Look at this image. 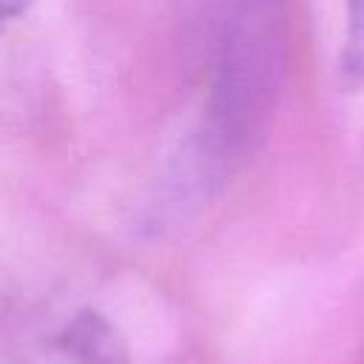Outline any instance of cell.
Returning <instances> with one entry per match:
<instances>
[{"mask_svg": "<svg viewBox=\"0 0 364 364\" xmlns=\"http://www.w3.org/2000/svg\"><path fill=\"white\" fill-rule=\"evenodd\" d=\"M287 71V3L219 0L205 125L245 156L264 134Z\"/></svg>", "mask_w": 364, "mask_h": 364, "instance_id": "6da1fadb", "label": "cell"}, {"mask_svg": "<svg viewBox=\"0 0 364 364\" xmlns=\"http://www.w3.org/2000/svg\"><path fill=\"white\" fill-rule=\"evenodd\" d=\"M236 156L205 122L182 136L176 151L159 171L154 188V210L159 219H185L208 208L228 185L236 171Z\"/></svg>", "mask_w": 364, "mask_h": 364, "instance_id": "7a4b0ae2", "label": "cell"}, {"mask_svg": "<svg viewBox=\"0 0 364 364\" xmlns=\"http://www.w3.org/2000/svg\"><path fill=\"white\" fill-rule=\"evenodd\" d=\"M63 347L77 364H122L125 353L114 330L94 313H82L63 336Z\"/></svg>", "mask_w": 364, "mask_h": 364, "instance_id": "3957f363", "label": "cell"}, {"mask_svg": "<svg viewBox=\"0 0 364 364\" xmlns=\"http://www.w3.org/2000/svg\"><path fill=\"white\" fill-rule=\"evenodd\" d=\"M338 77H341L344 88H364V0L344 3Z\"/></svg>", "mask_w": 364, "mask_h": 364, "instance_id": "277c9868", "label": "cell"}, {"mask_svg": "<svg viewBox=\"0 0 364 364\" xmlns=\"http://www.w3.org/2000/svg\"><path fill=\"white\" fill-rule=\"evenodd\" d=\"M31 3H34V0H3V17L11 23V20L23 17V14L28 11Z\"/></svg>", "mask_w": 364, "mask_h": 364, "instance_id": "5b68a950", "label": "cell"}]
</instances>
